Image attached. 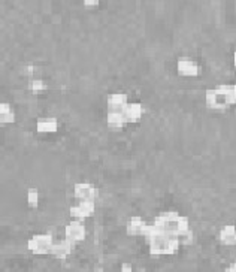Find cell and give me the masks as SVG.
Instances as JSON below:
<instances>
[{
	"label": "cell",
	"mask_w": 236,
	"mask_h": 272,
	"mask_svg": "<svg viewBox=\"0 0 236 272\" xmlns=\"http://www.w3.org/2000/svg\"><path fill=\"white\" fill-rule=\"evenodd\" d=\"M145 239L150 245V253L153 256H170L175 254L181 244L176 236L167 235L161 230H158L154 225H150L145 233Z\"/></svg>",
	"instance_id": "cell-1"
},
{
	"label": "cell",
	"mask_w": 236,
	"mask_h": 272,
	"mask_svg": "<svg viewBox=\"0 0 236 272\" xmlns=\"http://www.w3.org/2000/svg\"><path fill=\"white\" fill-rule=\"evenodd\" d=\"M153 225L157 227L158 230L167 233V235H173L178 236L183 232L190 230V222L187 217L180 216L176 211H164L160 213L157 217L154 219Z\"/></svg>",
	"instance_id": "cell-2"
},
{
	"label": "cell",
	"mask_w": 236,
	"mask_h": 272,
	"mask_svg": "<svg viewBox=\"0 0 236 272\" xmlns=\"http://www.w3.org/2000/svg\"><path fill=\"white\" fill-rule=\"evenodd\" d=\"M55 241L52 238L51 233H38L35 236H32L27 242V248L29 251H32L33 254H51V250L54 247Z\"/></svg>",
	"instance_id": "cell-3"
},
{
	"label": "cell",
	"mask_w": 236,
	"mask_h": 272,
	"mask_svg": "<svg viewBox=\"0 0 236 272\" xmlns=\"http://www.w3.org/2000/svg\"><path fill=\"white\" fill-rule=\"evenodd\" d=\"M85 236H87V229L81 223V220L71 222L65 227V239H68L74 245L81 242V241H84Z\"/></svg>",
	"instance_id": "cell-4"
},
{
	"label": "cell",
	"mask_w": 236,
	"mask_h": 272,
	"mask_svg": "<svg viewBox=\"0 0 236 272\" xmlns=\"http://www.w3.org/2000/svg\"><path fill=\"white\" fill-rule=\"evenodd\" d=\"M205 103L209 109H224L229 106L226 96L223 94V91L217 89H209L205 93Z\"/></svg>",
	"instance_id": "cell-5"
},
{
	"label": "cell",
	"mask_w": 236,
	"mask_h": 272,
	"mask_svg": "<svg viewBox=\"0 0 236 272\" xmlns=\"http://www.w3.org/2000/svg\"><path fill=\"white\" fill-rule=\"evenodd\" d=\"M94 210H96L94 200H79L77 205H72L69 208V214L77 220H84L91 217L94 214Z\"/></svg>",
	"instance_id": "cell-6"
},
{
	"label": "cell",
	"mask_w": 236,
	"mask_h": 272,
	"mask_svg": "<svg viewBox=\"0 0 236 272\" xmlns=\"http://www.w3.org/2000/svg\"><path fill=\"white\" fill-rule=\"evenodd\" d=\"M129 105V97L124 93H111L106 99V108L108 112H117L123 114L126 106Z\"/></svg>",
	"instance_id": "cell-7"
},
{
	"label": "cell",
	"mask_w": 236,
	"mask_h": 272,
	"mask_svg": "<svg viewBox=\"0 0 236 272\" xmlns=\"http://www.w3.org/2000/svg\"><path fill=\"white\" fill-rule=\"evenodd\" d=\"M176 72L181 77H189V78H195L200 75V66L193 60H187V58H181L176 63Z\"/></svg>",
	"instance_id": "cell-8"
},
{
	"label": "cell",
	"mask_w": 236,
	"mask_h": 272,
	"mask_svg": "<svg viewBox=\"0 0 236 272\" xmlns=\"http://www.w3.org/2000/svg\"><path fill=\"white\" fill-rule=\"evenodd\" d=\"M74 196L79 200H94L96 187L90 182H77L74 185Z\"/></svg>",
	"instance_id": "cell-9"
},
{
	"label": "cell",
	"mask_w": 236,
	"mask_h": 272,
	"mask_svg": "<svg viewBox=\"0 0 236 272\" xmlns=\"http://www.w3.org/2000/svg\"><path fill=\"white\" fill-rule=\"evenodd\" d=\"M148 226H150V225H148L144 219H141V217H132V219L127 222L126 232H127V235H130V236H145Z\"/></svg>",
	"instance_id": "cell-10"
},
{
	"label": "cell",
	"mask_w": 236,
	"mask_h": 272,
	"mask_svg": "<svg viewBox=\"0 0 236 272\" xmlns=\"http://www.w3.org/2000/svg\"><path fill=\"white\" fill-rule=\"evenodd\" d=\"M74 250V244H71L68 239H62V241H55L52 250H51V256L55 257L57 260H63L66 257H69V254Z\"/></svg>",
	"instance_id": "cell-11"
},
{
	"label": "cell",
	"mask_w": 236,
	"mask_h": 272,
	"mask_svg": "<svg viewBox=\"0 0 236 272\" xmlns=\"http://www.w3.org/2000/svg\"><path fill=\"white\" fill-rule=\"evenodd\" d=\"M124 118L127 123H136L142 118L144 115V106L138 102H132L126 106L124 112H123Z\"/></svg>",
	"instance_id": "cell-12"
},
{
	"label": "cell",
	"mask_w": 236,
	"mask_h": 272,
	"mask_svg": "<svg viewBox=\"0 0 236 272\" xmlns=\"http://www.w3.org/2000/svg\"><path fill=\"white\" fill-rule=\"evenodd\" d=\"M218 239L223 245L227 247H233L236 245V226L235 225H226L221 227L220 233H218Z\"/></svg>",
	"instance_id": "cell-13"
},
{
	"label": "cell",
	"mask_w": 236,
	"mask_h": 272,
	"mask_svg": "<svg viewBox=\"0 0 236 272\" xmlns=\"http://www.w3.org/2000/svg\"><path fill=\"white\" fill-rule=\"evenodd\" d=\"M36 130L39 133H54L58 130V121L54 117H45L39 118L36 123Z\"/></svg>",
	"instance_id": "cell-14"
},
{
	"label": "cell",
	"mask_w": 236,
	"mask_h": 272,
	"mask_svg": "<svg viewBox=\"0 0 236 272\" xmlns=\"http://www.w3.org/2000/svg\"><path fill=\"white\" fill-rule=\"evenodd\" d=\"M127 124L126 118L123 114H117V112H108L106 114V126L111 130H120Z\"/></svg>",
	"instance_id": "cell-15"
},
{
	"label": "cell",
	"mask_w": 236,
	"mask_h": 272,
	"mask_svg": "<svg viewBox=\"0 0 236 272\" xmlns=\"http://www.w3.org/2000/svg\"><path fill=\"white\" fill-rule=\"evenodd\" d=\"M15 121V112L9 103H0V123L2 124H12Z\"/></svg>",
	"instance_id": "cell-16"
},
{
	"label": "cell",
	"mask_w": 236,
	"mask_h": 272,
	"mask_svg": "<svg viewBox=\"0 0 236 272\" xmlns=\"http://www.w3.org/2000/svg\"><path fill=\"white\" fill-rule=\"evenodd\" d=\"M27 89H29V91L38 94V93L46 90V83L43 80H40V78H32L27 83Z\"/></svg>",
	"instance_id": "cell-17"
},
{
	"label": "cell",
	"mask_w": 236,
	"mask_h": 272,
	"mask_svg": "<svg viewBox=\"0 0 236 272\" xmlns=\"http://www.w3.org/2000/svg\"><path fill=\"white\" fill-rule=\"evenodd\" d=\"M178 241H180V244L181 245H192L193 242H195V233H193V230L190 229V230H187V232H183V233H180L178 236Z\"/></svg>",
	"instance_id": "cell-18"
},
{
	"label": "cell",
	"mask_w": 236,
	"mask_h": 272,
	"mask_svg": "<svg viewBox=\"0 0 236 272\" xmlns=\"http://www.w3.org/2000/svg\"><path fill=\"white\" fill-rule=\"evenodd\" d=\"M27 203L30 208H36L39 205V191L33 187L27 191Z\"/></svg>",
	"instance_id": "cell-19"
},
{
	"label": "cell",
	"mask_w": 236,
	"mask_h": 272,
	"mask_svg": "<svg viewBox=\"0 0 236 272\" xmlns=\"http://www.w3.org/2000/svg\"><path fill=\"white\" fill-rule=\"evenodd\" d=\"M36 72H38V67H36V66H27V67H26V71H24V74H26V75H29V77H30V80H32V78H35L33 75H35Z\"/></svg>",
	"instance_id": "cell-20"
},
{
	"label": "cell",
	"mask_w": 236,
	"mask_h": 272,
	"mask_svg": "<svg viewBox=\"0 0 236 272\" xmlns=\"http://www.w3.org/2000/svg\"><path fill=\"white\" fill-rule=\"evenodd\" d=\"M82 3H84V6H88V8H97L100 5L99 0H84Z\"/></svg>",
	"instance_id": "cell-21"
},
{
	"label": "cell",
	"mask_w": 236,
	"mask_h": 272,
	"mask_svg": "<svg viewBox=\"0 0 236 272\" xmlns=\"http://www.w3.org/2000/svg\"><path fill=\"white\" fill-rule=\"evenodd\" d=\"M121 272H133V268L130 263L124 262V263H121Z\"/></svg>",
	"instance_id": "cell-22"
},
{
	"label": "cell",
	"mask_w": 236,
	"mask_h": 272,
	"mask_svg": "<svg viewBox=\"0 0 236 272\" xmlns=\"http://www.w3.org/2000/svg\"><path fill=\"white\" fill-rule=\"evenodd\" d=\"M226 272H236V262L233 263V265H232V266H229V268H227V271H226Z\"/></svg>",
	"instance_id": "cell-23"
},
{
	"label": "cell",
	"mask_w": 236,
	"mask_h": 272,
	"mask_svg": "<svg viewBox=\"0 0 236 272\" xmlns=\"http://www.w3.org/2000/svg\"><path fill=\"white\" fill-rule=\"evenodd\" d=\"M233 63H235V66H236V52L233 54Z\"/></svg>",
	"instance_id": "cell-24"
},
{
	"label": "cell",
	"mask_w": 236,
	"mask_h": 272,
	"mask_svg": "<svg viewBox=\"0 0 236 272\" xmlns=\"http://www.w3.org/2000/svg\"><path fill=\"white\" fill-rule=\"evenodd\" d=\"M94 272H103V271H94Z\"/></svg>",
	"instance_id": "cell-25"
}]
</instances>
